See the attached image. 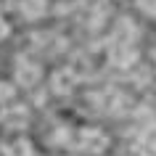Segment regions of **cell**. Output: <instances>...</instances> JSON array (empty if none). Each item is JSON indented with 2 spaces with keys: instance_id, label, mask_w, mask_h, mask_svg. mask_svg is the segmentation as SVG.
<instances>
[{
  "instance_id": "6da1fadb",
  "label": "cell",
  "mask_w": 156,
  "mask_h": 156,
  "mask_svg": "<svg viewBox=\"0 0 156 156\" xmlns=\"http://www.w3.org/2000/svg\"><path fill=\"white\" fill-rule=\"evenodd\" d=\"M74 146L85 151V154H103L108 148V135L101 127H82L77 132V143Z\"/></svg>"
},
{
  "instance_id": "7a4b0ae2",
  "label": "cell",
  "mask_w": 156,
  "mask_h": 156,
  "mask_svg": "<svg viewBox=\"0 0 156 156\" xmlns=\"http://www.w3.org/2000/svg\"><path fill=\"white\" fill-rule=\"evenodd\" d=\"M13 80H16V85H21V87H34V85L42 80V69L37 61H32V58H19L16 66H13Z\"/></svg>"
},
{
  "instance_id": "3957f363",
  "label": "cell",
  "mask_w": 156,
  "mask_h": 156,
  "mask_svg": "<svg viewBox=\"0 0 156 156\" xmlns=\"http://www.w3.org/2000/svg\"><path fill=\"white\" fill-rule=\"evenodd\" d=\"M77 74L69 69V66H64V69H56V72L50 74V90L56 93V95H69V93L77 87Z\"/></svg>"
},
{
  "instance_id": "277c9868",
  "label": "cell",
  "mask_w": 156,
  "mask_h": 156,
  "mask_svg": "<svg viewBox=\"0 0 156 156\" xmlns=\"http://www.w3.org/2000/svg\"><path fill=\"white\" fill-rule=\"evenodd\" d=\"M135 58H138V50L132 48V42H114V45L108 48V61L114 66H119V69L132 66Z\"/></svg>"
},
{
  "instance_id": "5b68a950",
  "label": "cell",
  "mask_w": 156,
  "mask_h": 156,
  "mask_svg": "<svg viewBox=\"0 0 156 156\" xmlns=\"http://www.w3.org/2000/svg\"><path fill=\"white\" fill-rule=\"evenodd\" d=\"M3 156H34V146L29 138H21V135H16V138H11L5 146H3Z\"/></svg>"
},
{
  "instance_id": "8992f818",
  "label": "cell",
  "mask_w": 156,
  "mask_h": 156,
  "mask_svg": "<svg viewBox=\"0 0 156 156\" xmlns=\"http://www.w3.org/2000/svg\"><path fill=\"white\" fill-rule=\"evenodd\" d=\"M19 13L27 21H37L48 13V0H21L19 3Z\"/></svg>"
},
{
  "instance_id": "52a82bcc",
  "label": "cell",
  "mask_w": 156,
  "mask_h": 156,
  "mask_svg": "<svg viewBox=\"0 0 156 156\" xmlns=\"http://www.w3.org/2000/svg\"><path fill=\"white\" fill-rule=\"evenodd\" d=\"M3 124L5 127H24L27 124V108H21V106H13V108H8V111H3Z\"/></svg>"
},
{
  "instance_id": "ba28073f",
  "label": "cell",
  "mask_w": 156,
  "mask_h": 156,
  "mask_svg": "<svg viewBox=\"0 0 156 156\" xmlns=\"http://www.w3.org/2000/svg\"><path fill=\"white\" fill-rule=\"evenodd\" d=\"M135 40V24L132 21H119V27L114 29V42H132Z\"/></svg>"
},
{
  "instance_id": "9c48e42d",
  "label": "cell",
  "mask_w": 156,
  "mask_h": 156,
  "mask_svg": "<svg viewBox=\"0 0 156 156\" xmlns=\"http://www.w3.org/2000/svg\"><path fill=\"white\" fill-rule=\"evenodd\" d=\"M53 140H56V146H74V143H77V135H74L69 127H58L56 135H53Z\"/></svg>"
},
{
  "instance_id": "30bf717a",
  "label": "cell",
  "mask_w": 156,
  "mask_h": 156,
  "mask_svg": "<svg viewBox=\"0 0 156 156\" xmlns=\"http://www.w3.org/2000/svg\"><path fill=\"white\" fill-rule=\"evenodd\" d=\"M138 156H156V138H146L138 143Z\"/></svg>"
},
{
  "instance_id": "8fae6325",
  "label": "cell",
  "mask_w": 156,
  "mask_h": 156,
  "mask_svg": "<svg viewBox=\"0 0 156 156\" xmlns=\"http://www.w3.org/2000/svg\"><path fill=\"white\" fill-rule=\"evenodd\" d=\"M135 8L140 13H146V16L156 19V0H135Z\"/></svg>"
},
{
  "instance_id": "7c38bea8",
  "label": "cell",
  "mask_w": 156,
  "mask_h": 156,
  "mask_svg": "<svg viewBox=\"0 0 156 156\" xmlns=\"http://www.w3.org/2000/svg\"><path fill=\"white\" fill-rule=\"evenodd\" d=\"M13 93H16V87L8 82H0V103H8V101H13Z\"/></svg>"
},
{
  "instance_id": "4fadbf2b",
  "label": "cell",
  "mask_w": 156,
  "mask_h": 156,
  "mask_svg": "<svg viewBox=\"0 0 156 156\" xmlns=\"http://www.w3.org/2000/svg\"><path fill=\"white\" fill-rule=\"evenodd\" d=\"M8 34H11V24H8V19L0 13V40H8Z\"/></svg>"
},
{
  "instance_id": "5bb4252c",
  "label": "cell",
  "mask_w": 156,
  "mask_h": 156,
  "mask_svg": "<svg viewBox=\"0 0 156 156\" xmlns=\"http://www.w3.org/2000/svg\"><path fill=\"white\" fill-rule=\"evenodd\" d=\"M13 3H16V0H0V13L11 11V8H13Z\"/></svg>"
},
{
  "instance_id": "9a60e30c",
  "label": "cell",
  "mask_w": 156,
  "mask_h": 156,
  "mask_svg": "<svg viewBox=\"0 0 156 156\" xmlns=\"http://www.w3.org/2000/svg\"><path fill=\"white\" fill-rule=\"evenodd\" d=\"M151 58H154V61H156V45H154V48H151Z\"/></svg>"
}]
</instances>
